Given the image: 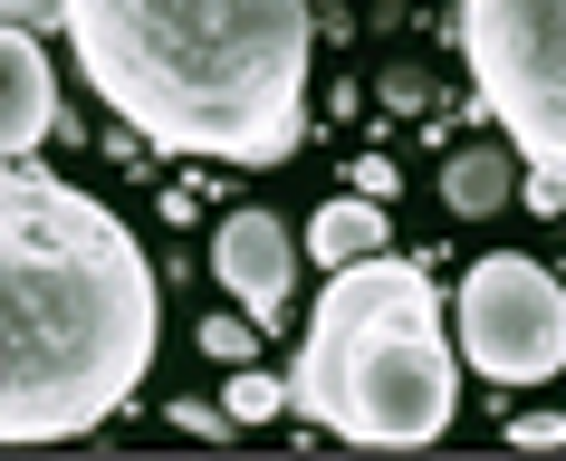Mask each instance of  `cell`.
Instances as JSON below:
<instances>
[{"mask_svg":"<svg viewBox=\"0 0 566 461\" xmlns=\"http://www.w3.org/2000/svg\"><path fill=\"white\" fill-rule=\"evenodd\" d=\"M164 298L96 192L0 174V442L96 432L154 366Z\"/></svg>","mask_w":566,"mask_h":461,"instance_id":"1","label":"cell"},{"mask_svg":"<svg viewBox=\"0 0 566 461\" xmlns=\"http://www.w3.org/2000/svg\"><path fill=\"white\" fill-rule=\"evenodd\" d=\"M59 30L164 154L289 164L307 135V0H59Z\"/></svg>","mask_w":566,"mask_h":461,"instance_id":"2","label":"cell"},{"mask_svg":"<svg viewBox=\"0 0 566 461\" xmlns=\"http://www.w3.org/2000/svg\"><path fill=\"white\" fill-rule=\"evenodd\" d=\"M289 404L375 452L442 442L461 413V346L442 337V298H432L422 260L375 250V260L327 270V298L289 366Z\"/></svg>","mask_w":566,"mask_h":461,"instance_id":"3","label":"cell"},{"mask_svg":"<svg viewBox=\"0 0 566 461\" xmlns=\"http://www.w3.org/2000/svg\"><path fill=\"white\" fill-rule=\"evenodd\" d=\"M461 59L518 164L566 174V0H461Z\"/></svg>","mask_w":566,"mask_h":461,"instance_id":"4","label":"cell"},{"mask_svg":"<svg viewBox=\"0 0 566 461\" xmlns=\"http://www.w3.org/2000/svg\"><path fill=\"white\" fill-rule=\"evenodd\" d=\"M451 346L490 385H547V375H566V289H557V270L528 260V250L471 260L461 298H451Z\"/></svg>","mask_w":566,"mask_h":461,"instance_id":"5","label":"cell"},{"mask_svg":"<svg viewBox=\"0 0 566 461\" xmlns=\"http://www.w3.org/2000/svg\"><path fill=\"white\" fill-rule=\"evenodd\" d=\"M211 279L269 327V317L289 307V289H298V231L269 221V212H231L221 231H211Z\"/></svg>","mask_w":566,"mask_h":461,"instance_id":"6","label":"cell"},{"mask_svg":"<svg viewBox=\"0 0 566 461\" xmlns=\"http://www.w3.org/2000/svg\"><path fill=\"white\" fill-rule=\"evenodd\" d=\"M49 125H59V77H49V49H39V30L0 20V174H10V164L49 135Z\"/></svg>","mask_w":566,"mask_h":461,"instance_id":"7","label":"cell"},{"mask_svg":"<svg viewBox=\"0 0 566 461\" xmlns=\"http://www.w3.org/2000/svg\"><path fill=\"white\" fill-rule=\"evenodd\" d=\"M442 202L461 221H490V212H509L518 202V145H461V154H442Z\"/></svg>","mask_w":566,"mask_h":461,"instance_id":"8","label":"cell"},{"mask_svg":"<svg viewBox=\"0 0 566 461\" xmlns=\"http://www.w3.org/2000/svg\"><path fill=\"white\" fill-rule=\"evenodd\" d=\"M394 241V221L375 192H346V202H317V221H307V250L327 260V270H346V260H375V250Z\"/></svg>","mask_w":566,"mask_h":461,"instance_id":"9","label":"cell"},{"mask_svg":"<svg viewBox=\"0 0 566 461\" xmlns=\"http://www.w3.org/2000/svg\"><path fill=\"white\" fill-rule=\"evenodd\" d=\"M289 404V375H260V366H231V385H221V413L231 423H269Z\"/></svg>","mask_w":566,"mask_h":461,"instance_id":"10","label":"cell"},{"mask_svg":"<svg viewBox=\"0 0 566 461\" xmlns=\"http://www.w3.org/2000/svg\"><path fill=\"white\" fill-rule=\"evenodd\" d=\"M250 346H260V317H250V307L202 317V356H211V366H250Z\"/></svg>","mask_w":566,"mask_h":461,"instance_id":"11","label":"cell"},{"mask_svg":"<svg viewBox=\"0 0 566 461\" xmlns=\"http://www.w3.org/2000/svg\"><path fill=\"white\" fill-rule=\"evenodd\" d=\"M518 192H528V212H566V174H557V164H528V184H518Z\"/></svg>","mask_w":566,"mask_h":461,"instance_id":"12","label":"cell"},{"mask_svg":"<svg viewBox=\"0 0 566 461\" xmlns=\"http://www.w3.org/2000/svg\"><path fill=\"white\" fill-rule=\"evenodd\" d=\"M509 442H528V452H547V442H566V413H518V423H509Z\"/></svg>","mask_w":566,"mask_h":461,"instance_id":"13","label":"cell"},{"mask_svg":"<svg viewBox=\"0 0 566 461\" xmlns=\"http://www.w3.org/2000/svg\"><path fill=\"white\" fill-rule=\"evenodd\" d=\"M174 432H202L211 442V432H231V413H221V404H174Z\"/></svg>","mask_w":566,"mask_h":461,"instance_id":"14","label":"cell"},{"mask_svg":"<svg viewBox=\"0 0 566 461\" xmlns=\"http://www.w3.org/2000/svg\"><path fill=\"white\" fill-rule=\"evenodd\" d=\"M356 192H375V202L394 192V164H385V154H365V164H356Z\"/></svg>","mask_w":566,"mask_h":461,"instance_id":"15","label":"cell"},{"mask_svg":"<svg viewBox=\"0 0 566 461\" xmlns=\"http://www.w3.org/2000/svg\"><path fill=\"white\" fill-rule=\"evenodd\" d=\"M0 20H20V30H39V20H59V0H0Z\"/></svg>","mask_w":566,"mask_h":461,"instance_id":"16","label":"cell"}]
</instances>
